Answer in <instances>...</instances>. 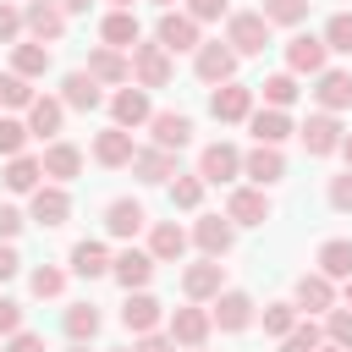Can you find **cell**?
I'll use <instances>...</instances> for the list:
<instances>
[{"mask_svg": "<svg viewBox=\"0 0 352 352\" xmlns=\"http://www.w3.org/2000/svg\"><path fill=\"white\" fill-rule=\"evenodd\" d=\"M138 226H143V209H138V204H110V231L126 236V231H138Z\"/></svg>", "mask_w": 352, "mask_h": 352, "instance_id": "6da1fadb", "label": "cell"}, {"mask_svg": "<svg viewBox=\"0 0 352 352\" xmlns=\"http://www.w3.org/2000/svg\"><path fill=\"white\" fill-rule=\"evenodd\" d=\"M160 38H165L170 50H187V44H192V22H182V16H165V28H160Z\"/></svg>", "mask_w": 352, "mask_h": 352, "instance_id": "7a4b0ae2", "label": "cell"}, {"mask_svg": "<svg viewBox=\"0 0 352 352\" xmlns=\"http://www.w3.org/2000/svg\"><path fill=\"white\" fill-rule=\"evenodd\" d=\"M66 99H72V104H94V99H99L94 77H82V72H77V77H66Z\"/></svg>", "mask_w": 352, "mask_h": 352, "instance_id": "3957f363", "label": "cell"}, {"mask_svg": "<svg viewBox=\"0 0 352 352\" xmlns=\"http://www.w3.org/2000/svg\"><path fill=\"white\" fill-rule=\"evenodd\" d=\"M33 214H38L44 226H55V220L66 214V198H60V192H38V204H33Z\"/></svg>", "mask_w": 352, "mask_h": 352, "instance_id": "277c9868", "label": "cell"}, {"mask_svg": "<svg viewBox=\"0 0 352 352\" xmlns=\"http://www.w3.org/2000/svg\"><path fill=\"white\" fill-rule=\"evenodd\" d=\"M258 38H264V16H242L236 22V44L242 50H258Z\"/></svg>", "mask_w": 352, "mask_h": 352, "instance_id": "5b68a950", "label": "cell"}, {"mask_svg": "<svg viewBox=\"0 0 352 352\" xmlns=\"http://www.w3.org/2000/svg\"><path fill=\"white\" fill-rule=\"evenodd\" d=\"M154 132H160V143H187V121L182 116H160Z\"/></svg>", "mask_w": 352, "mask_h": 352, "instance_id": "8992f818", "label": "cell"}, {"mask_svg": "<svg viewBox=\"0 0 352 352\" xmlns=\"http://www.w3.org/2000/svg\"><path fill=\"white\" fill-rule=\"evenodd\" d=\"M324 270H330V275H346V270H352V248H346V242H330V248H324Z\"/></svg>", "mask_w": 352, "mask_h": 352, "instance_id": "52a82bcc", "label": "cell"}, {"mask_svg": "<svg viewBox=\"0 0 352 352\" xmlns=\"http://www.w3.org/2000/svg\"><path fill=\"white\" fill-rule=\"evenodd\" d=\"M242 104H248V94H242V88H226V94H214V116H242Z\"/></svg>", "mask_w": 352, "mask_h": 352, "instance_id": "ba28073f", "label": "cell"}, {"mask_svg": "<svg viewBox=\"0 0 352 352\" xmlns=\"http://www.w3.org/2000/svg\"><path fill=\"white\" fill-rule=\"evenodd\" d=\"M231 165H236V160H231V148H209V154H204V176H214V182H220Z\"/></svg>", "mask_w": 352, "mask_h": 352, "instance_id": "9c48e42d", "label": "cell"}, {"mask_svg": "<svg viewBox=\"0 0 352 352\" xmlns=\"http://www.w3.org/2000/svg\"><path fill=\"white\" fill-rule=\"evenodd\" d=\"M72 264H77V270H82V275H99V270H104V253H99V248H88V242H82V248H77V253H72Z\"/></svg>", "mask_w": 352, "mask_h": 352, "instance_id": "30bf717a", "label": "cell"}, {"mask_svg": "<svg viewBox=\"0 0 352 352\" xmlns=\"http://www.w3.org/2000/svg\"><path fill=\"white\" fill-rule=\"evenodd\" d=\"M104 33H110L116 44H132V38H138V22H132V16H110V22H104Z\"/></svg>", "mask_w": 352, "mask_h": 352, "instance_id": "8fae6325", "label": "cell"}, {"mask_svg": "<svg viewBox=\"0 0 352 352\" xmlns=\"http://www.w3.org/2000/svg\"><path fill=\"white\" fill-rule=\"evenodd\" d=\"M319 55H324V50H319L314 38H297V44H292V66H319Z\"/></svg>", "mask_w": 352, "mask_h": 352, "instance_id": "7c38bea8", "label": "cell"}, {"mask_svg": "<svg viewBox=\"0 0 352 352\" xmlns=\"http://www.w3.org/2000/svg\"><path fill=\"white\" fill-rule=\"evenodd\" d=\"M248 170H253L258 182H275V176H280V160H275V154H253V160H248Z\"/></svg>", "mask_w": 352, "mask_h": 352, "instance_id": "4fadbf2b", "label": "cell"}, {"mask_svg": "<svg viewBox=\"0 0 352 352\" xmlns=\"http://www.w3.org/2000/svg\"><path fill=\"white\" fill-rule=\"evenodd\" d=\"M121 280H126V286H132V280H148V258H143V253H126V258H121Z\"/></svg>", "mask_w": 352, "mask_h": 352, "instance_id": "5bb4252c", "label": "cell"}, {"mask_svg": "<svg viewBox=\"0 0 352 352\" xmlns=\"http://www.w3.org/2000/svg\"><path fill=\"white\" fill-rule=\"evenodd\" d=\"M126 324H138V330L154 324V302H148V297H132V302H126Z\"/></svg>", "mask_w": 352, "mask_h": 352, "instance_id": "9a60e30c", "label": "cell"}, {"mask_svg": "<svg viewBox=\"0 0 352 352\" xmlns=\"http://www.w3.org/2000/svg\"><path fill=\"white\" fill-rule=\"evenodd\" d=\"M352 99V82L346 77H324V104H346Z\"/></svg>", "mask_w": 352, "mask_h": 352, "instance_id": "2e32d148", "label": "cell"}, {"mask_svg": "<svg viewBox=\"0 0 352 352\" xmlns=\"http://www.w3.org/2000/svg\"><path fill=\"white\" fill-rule=\"evenodd\" d=\"M253 132L275 143V138H286V121H280V116H258V121H253Z\"/></svg>", "mask_w": 352, "mask_h": 352, "instance_id": "e0dca14e", "label": "cell"}, {"mask_svg": "<svg viewBox=\"0 0 352 352\" xmlns=\"http://www.w3.org/2000/svg\"><path fill=\"white\" fill-rule=\"evenodd\" d=\"M330 143H336V126L330 121H314L308 126V148H330Z\"/></svg>", "mask_w": 352, "mask_h": 352, "instance_id": "ac0fdd59", "label": "cell"}, {"mask_svg": "<svg viewBox=\"0 0 352 352\" xmlns=\"http://www.w3.org/2000/svg\"><path fill=\"white\" fill-rule=\"evenodd\" d=\"M242 319H248V302L242 297H226L220 302V324H242Z\"/></svg>", "mask_w": 352, "mask_h": 352, "instance_id": "d6986e66", "label": "cell"}, {"mask_svg": "<svg viewBox=\"0 0 352 352\" xmlns=\"http://www.w3.org/2000/svg\"><path fill=\"white\" fill-rule=\"evenodd\" d=\"M330 44L336 50H352V16H336L330 22Z\"/></svg>", "mask_w": 352, "mask_h": 352, "instance_id": "ffe728a7", "label": "cell"}, {"mask_svg": "<svg viewBox=\"0 0 352 352\" xmlns=\"http://www.w3.org/2000/svg\"><path fill=\"white\" fill-rule=\"evenodd\" d=\"M220 72H231V55L226 50H209L204 55V77H220Z\"/></svg>", "mask_w": 352, "mask_h": 352, "instance_id": "44dd1931", "label": "cell"}, {"mask_svg": "<svg viewBox=\"0 0 352 352\" xmlns=\"http://www.w3.org/2000/svg\"><path fill=\"white\" fill-rule=\"evenodd\" d=\"M94 308H72V336H94Z\"/></svg>", "mask_w": 352, "mask_h": 352, "instance_id": "7402d4cb", "label": "cell"}, {"mask_svg": "<svg viewBox=\"0 0 352 352\" xmlns=\"http://www.w3.org/2000/svg\"><path fill=\"white\" fill-rule=\"evenodd\" d=\"M55 121H60V110H55V104H33V126H38V132H50Z\"/></svg>", "mask_w": 352, "mask_h": 352, "instance_id": "603a6c76", "label": "cell"}, {"mask_svg": "<svg viewBox=\"0 0 352 352\" xmlns=\"http://www.w3.org/2000/svg\"><path fill=\"white\" fill-rule=\"evenodd\" d=\"M99 154H104V160H126V138H121V132H110V138L99 143Z\"/></svg>", "mask_w": 352, "mask_h": 352, "instance_id": "cb8c5ba5", "label": "cell"}, {"mask_svg": "<svg viewBox=\"0 0 352 352\" xmlns=\"http://www.w3.org/2000/svg\"><path fill=\"white\" fill-rule=\"evenodd\" d=\"M270 16L292 22V16H302V0H270Z\"/></svg>", "mask_w": 352, "mask_h": 352, "instance_id": "d4e9b609", "label": "cell"}, {"mask_svg": "<svg viewBox=\"0 0 352 352\" xmlns=\"http://www.w3.org/2000/svg\"><path fill=\"white\" fill-rule=\"evenodd\" d=\"M116 110H121L126 121H138V116H143V99H138V94H121V99H116Z\"/></svg>", "mask_w": 352, "mask_h": 352, "instance_id": "484cf974", "label": "cell"}, {"mask_svg": "<svg viewBox=\"0 0 352 352\" xmlns=\"http://www.w3.org/2000/svg\"><path fill=\"white\" fill-rule=\"evenodd\" d=\"M33 176H38V170H33L28 160H16V165H11V187H33Z\"/></svg>", "mask_w": 352, "mask_h": 352, "instance_id": "4316f807", "label": "cell"}, {"mask_svg": "<svg viewBox=\"0 0 352 352\" xmlns=\"http://www.w3.org/2000/svg\"><path fill=\"white\" fill-rule=\"evenodd\" d=\"M50 165L66 176V170H77V154H72V148H55V154H50Z\"/></svg>", "mask_w": 352, "mask_h": 352, "instance_id": "83f0119b", "label": "cell"}, {"mask_svg": "<svg viewBox=\"0 0 352 352\" xmlns=\"http://www.w3.org/2000/svg\"><path fill=\"white\" fill-rule=\"evenodd\" d=\"M160 253H182V231H176V226L160 231Z\"/></svg>", "mask_w": 352, "mask_h": 352, "instance_id": "f1b7e54d", "label": "cell"}, {"mask_svg": "<svg viewBox=\"0 0 352 352\" xmlns=\"http://www.w3.org/2000/svg\"><path fill=\"white\" fill-rule=\"evenodd\" d=\"M22 143V126L16 121H0V148H16Z\"/></svg>", "mask_w": 352, "mask_h": 352, "instance_id": "f546056e", "label": "cell"}, {"mask_svg": "<svg viewBox=\"0 0 352 352\" xmlns=\"http://www.w3.org/2000/svg\"><path fill=\"white\" fill-rule=\"evenodd\" d=\"M33 28H38V33H55L60 16H55V11H33Z\"/></svg>", "mask_w": 352, "mask_h": 352, "instance_id": "4dcf8cb0", "label": "cell"}, {"mask_svg": "<svg viewBox=\"0 0 352 352\" xmlns=\"http://www.w3.org/2000/svg\"><path fill=\"white\" fill-rule=\"evenodd\" d=\"M270 99L286 104V99H292V77H275V82H270Z\"/></svg>", "mask_w": 352, "mask_h": 352, "instance_id": "1f68e13d", "label": "cell"}, {"mask_svg": "<svg viewBox=\"0 0 352 352\" xmlns=\"http://www.w3.org/2000/svg\"><path fill=\"white\" fill-rule=\"evenodd\" d=\"M236 214H242V220H258L264 204H258V198H236Z\"/></svg>", "mask_w": 352, "mask_h": 352, "instance_id": "d6a6232c", "label": "cell"}, {"mask_svg": "<svg viewBox=\"0 0 352 352\" xmlns=\"http://www.w3.org/2000/svg\"><path fill=\"white\" fill-rule=\"evenodd\" d=\"M33 286H38V297H44V292H55V286H60V275H50V270H38V275H33Z\"/></svg>", "mask_w": 352, "mask_h": 352, "instance_id": "836d02e7", "label": "cell"}, {"mask_svg": "<svg viewBox=\"0 0 352 352\" xmlns=\"http://www.w3.org/2000/svg\"><path fill=\"white\" fill-rule=\"evenodd\" d=\"M176 330H182V336H198V330H204V319H198V314H182V319H176Z\"/></svg>", "mask_w": 352, "mask_h": 352, "instance_id": "e575fe53", "label": "cell"}, {"mask_svg": "<svg viewBox=\"0 0 352 352\" xmlns=\"http://www.w3.org/2000/svg\"><path fill=\"white\" fill-rule=\"evenodd\" d=\"M204 242L209 248H226V226H204Z\"/></svg>", "mask_w": 352, "mask_h": 352, "instance_id": "d590c367", "label": "cell"}, {"mask_svg": "<svg viewBox=\"0 0 352 352\" xmlns=\"http://www.w3.org/2000/svg\"><path fill=\"white\" fill-rule=\"evenodd\" d=\"M302 302H324V286L319 280H302Z\"/></svg>", "mask_w": 352, "mask_h": 352, "instance_id": "8d00e7d4", "label": "cell"}, {"mask_svg": "<svg viewBox=\"0 0 352 352\" xmlns=\"http://www.w3.org/2000/svg\"><path fill=\"white\" fill-rule=\"evenodd\" d=\"M308 346H314V330H302V336H292V346H286V352H308Z\"/></svg>", "mask_w": 352, "mask_h": 352, "instance_id": "74e56055", "label": "cell"}, {"mask_svg": "<svg viewBox=\"0 0 352 352\" xmlns=\"http://www.w3.org/2000/svg\"><path fill=\"white\" fill-rule=\"evenodd\" d=\"M220 6H226V0H192V11H198V16H214Z\"/></svg>", "mask_w": 352, "mask_h": 352, "instance_id": "f35d334b", "label": "cell"}, {"mask_svg": "<svg viewBox=\"0 0 352 352\" xmlns=\"http://www.w3.org/2000/svg\"><path fill=\"white\" fill-rule=\"evenodd\" d=\"M11 324H16V308H11V302H0V330H11Z\"/></svg>", "mask_w": 352, "mask_h": 352, "instance_id": "ab89813d", "label": "cell"}, {"mask_svg": "<svg viewBox=\"0 0 352 352\" xmlns=\"http://www.w3.org/2000/svg\"><path fill=\"white\" fill-rule=\"evenodd\" d=\"M336 204H352V182H336Z\"/></svg>", "mask_w": 352, "mask_h": 352, "instance_id": "60d3db41", "label": "cell"}, {"mask_svg": "<svg viewBox=\"0 0 352 352\" xmlns=\"http://www.w3.org/2000/svg\"><path fill=\"white\" fill-rule=\"evenodd\" d=\"M0 231H16V209H0Z\"/></svg>", "mask_w": 352, "mask_h": 352, "instance_id": "b9f144b4", "label": "cell"}, {"mask_svg": "<svg viewBox=\"0 0 352 352\" xmlns=\"http://www.w3.org/2000/svg\"><path fill=\"white\" fill-rule=\"evenodd\" d=\"M16 270V258H11V248H0V275H11Z\"/></svg>", "mask_w": 352, "mask_h": 352, "instance_id": "7bdbcfd3", "label": "cell"}, {"mask_svg": "<svg viewBox=\"0 0 352 352\" xmlns=\"http://www.w3.org/2000/svg\"><path fill=\"white\" fill-rule=\"evenodd\" d=\"M336 336H341V341H352V319H336Z\"/></svg>", "mask_w": 352, "mask_h": 352, "instance_id": "ee69618b", "label": "cell"}, {"mask_svg": "<svg viewBox=\"0 0 352 352\" xmlns=\"http://www.w3.org/2000/svg\"><path fill=\"white\" fill-rule=\"evenodd\" d=\"M11 352H38V341H33V336H22V341H16Z\"/></svg>", "mask_w": 352, "mask_h": 352, "instance_id": "f6af8a7d", "label": "cell"}, {"mask_svg": "<svg viewBox=\"0 0 352 352\" xmlns=\"http://www.w3.org/2000/svg\"><path fill=\"white\" fill-rule=\"evenodd\" d=\"M66 6H88V0H66Z\"/></svg>", "mask_w": 352, "mask_h": 352, "instance_id": "bcb514c9", "label": "cell"}]
</instances>
